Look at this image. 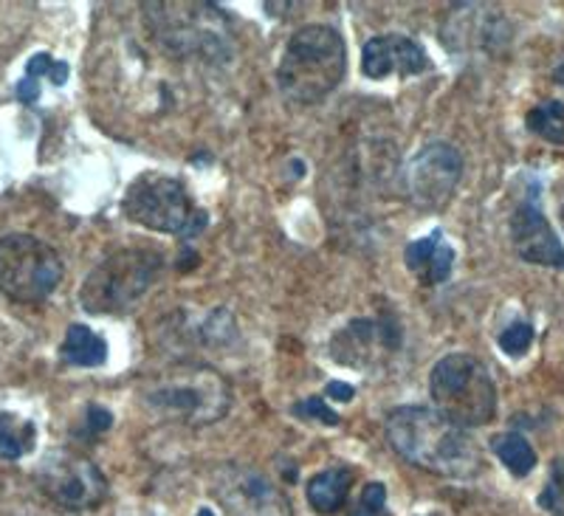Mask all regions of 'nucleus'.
<instances>
[{"instance_id": "1", "label": "nucleus", "mask_w": 564, "mask_h": 516, "mask_svg": "<svg viewBox=\"0 0 564 516\" xmlns=\"http://www.w3.org/2000/svg\"><path fill=\"white\" fill-rule=\"evenodd\" d=\"M387 440L406 463L441 477L468 480L482 472V452L468 429L435 407H395L387 415Z\"/></svg>"}, {"instance_id": "2", "label": "nucleus", "mask_w": 564, "mask_h": 516, "mask_svg": "<svg viewBox=\"0 0 564 516\" xmlns=\"http://www.w3.org/2000/svg\"><path fill=\"white\" fill-rule=\"evenodd\" d=\"M347 74V45L334 26L308 23L296 29L285 43L276 85L291 103L314 105L334 94Z\"/></svg>"}, {"instance_id": "3", "label": "nucleus", "mask_w": 564, "mask_h": 516, "mask_svg": "<svg viewBox=\"0 0 564 516\" xmlns=\"http://www.w3.org/2000/svg\"><path fill=\"white\" fill-rule=\"evenodd\" d=\"M141 404L164 421L206 427L220 421L231 407V387L218 370L204 364H178L155 373L139 389Z\"/></svg>"}, {"instance_id": "4", "label": "nucleus", "mask_w": 564, "mask_h": 516, "mask_svg": "<svg viewBox=\"0 0 564 516\" xmlns=\"http://www.w3.org/2000/svg\"><path fill=\"white\" fill-rule=\"evenodd\" d=\"M164 275V255L150 246H128L105 257L79 288L83 311L97 316L128 313Z\"/></svg>"}, {"instance_id": "5", "label": "nucleus", "mask_w": 564, "mask_h": 516, "mask_svg": "<svg viewBox=\"0 0 564 516\" xmlns=\"http://www.w3.org/2000/svg\"><path fill=\"white\" fill-rule=\"evenodd\" d=\"M144 18L173 57L215 63L231 54V29L212 3H144Z\"/></svg>"}, {"instance_id": "6", "label": "nucleus", "mask_w": 564, "mask_h": 516, "mask_svg": "<svg viewBox=\"0 0 564 516\" xmlns=\"http://www.w3.org/2000/svg\"><path fill=\"white\" fill-rule=\"evenodd\" d=\"M430 396L437 412L463 429L486 427L497 415V384L468 353H449L432 367Z\"/></svg>"}, {"instance_id": "7", "label": "nucleus", "mask_w": 564, "mask_h": 516, "mask_svg": "<svg viewBox=\"0 0 564 516\" xmlns=\"http://www.w3.org/2000/svg\"><path fill=\"white\" fill-rule=\"evenodd\" d=\"M63 260L40 237L14 232L0 237V293L14 302L48 300L63 282Z\"/></svg>"}, {"instance_id": "8", "label": "nucleus", "mask_w": 564, "mask_h": 516, "mask_svg": "<svg viewBox=\"0 0 564 516\" xmlns=\"http://www.w3.org/2000/svg\"><path fill=\"white\" fill-rule=\"evenodd\" d=\"M124 215L150 232L181 237H193L204 224V215L193 206L184 184L161 172H141L130 184L124 195Z\"/></svg>"}, {"instance_id": "9", "label": "nucleus", "mask_w": 564, "mask_h": 516, "mask_svg": "<svg viewBox=\"0 0 564 516\" xmlns=\"http://www.w3.org/2000/svg\"><path fill=\"white\" fill-rule=\"evenodd\" d=\"M212 497L226 516H294L289 497L263 472L243 463H224L212 472Z\"/></svg>"}, {"instance_id": "10", "label": "nucleus", "mask_w": 564, "mask_h": 516, "mask_svg": "<svg viewBox=\"0 0 564 516\" xmlns=\"http://www.w3.org/2000/svg\"><path fill=\"white\" fill-rule=\"evenodd\" d=\"M40 488L65 510L99 508L108 497V480L97 463L68 449L52 452L37 472Z\"/></svg>"}, {"instance_id": "11", "label": "nucleus", "mask_w": 564, "mask_h": 516, "mask_svg": "<svg viewBox=\"0 0 564 516\" xmlns=\"http://www.w3.org/2000/svg\"><path fill=\"white\" fill-rule=\"evenodd\" d=\"M463 179V155L449 141H430L406 166V192L415 209L437 212L455 198Z\"/></svg>"}, {"instance_id": "12", "label": "nucleus", "mask_w": 564, "mask_h": 516, "mask_svg": "<svg viewBox=\"0 0 564 516\" xmlns=\"http://www.w3.org/2000/svg\"><path fill=\"white\" fill-rule=\"evenodd\" d=\"M401 344V331L390 322L376 319H352L330 338V356L336 364H345L350 370H370L384 362Z\"/></svg>"}, {"instance_id": "13", "label": "nucleus", "mask_w": 564, "mask_h": 516, "mask_svg": "<svg viewBox=\"0 0 564 516\" xmlns=\"http://www.w3.org/2000/svg\"><path fill=\"white\" fill-rule=\"evenodd\" d=\"M511 240L517 255L525 262L545 268H564V246L556 232L547 224L545 212L539 206L536 192H531L511 215Z\"/></svg>"}, {"instance_id": "14", "label": "nucleus", "mask_w": 564, "mask_h": 516, "mask_svg": "<svg viewBox=\"0 0 564 516\" xmlns=\"http://www.w3.org/2000/svg\"><path fill=\"white\" fill-rule=\"evenodd\" d=\"M430 68V57L423 45L404 34H379L365 43L361 52V71L370 79H387L392 74L398 77H415Z\"/></svg>"}, {"instance_id": "15", "label": "nucleus", "mask_w": 564, "mask_h": 516, "mask_svg": "<svg viewBox=\"0 0 564 516\" xmlns=\"http://www.w3.org/2000/svg\"><path fill=\"white\" fill-rule=\"evenodd\" d=\"M404 262L421 286H443L455 271V249L443 237V232H432L406 246Z\"/></svg>"}, {"instance_id": "16", "label": "nucleus", "mask_w": 564, "mask_h": 516, "mask_svg": "<svg viewBox=\"0 0 564 516\" xmlns=\"http://www.w3.org/2000/svg\"><path fill=\"white\" fill-rule=\"evenodd\" d=\"M59 356L70 367H102L108 362V342L99 333L90 331L88 325H68L59 347Z\"/></svg>"}, {"instance_id": "17", "label": "nucleus", "mask_w": 564, "mask_h": 516, "mask_svg": "<svg viewBox=\"0 0 564 516\" xmlns=\"http://www.w3.org/2000/svg\"><path fill=\"white\" fill-rule=\"evenodd\" d=\"M350 485V469H325V472L311 477L305 494H308V503L314 510H319V514H336V510H341V505L347 503Z\"/></svg>"}, {"instance_id": "18", "label": "nucleus", "mask_w": 564, "mask_h": 516, "mask_svg": "<svg viewBox=\"0 0 564 516\" xmlns=\"http://www.w3.org/2000/svg\"><path fill=\"white\" fill-rule=\"evenodd\" d=\"M37 443V429L29 418L0 412V460H20Z\"/></svg>"}, {"instance_id": "19", "label": "nucleus", "mask_w": 564, "mask_h": 516, "mask_svg": "<svg viewBox=\"0 0 564 516\" xmlns=\"http://www.w3.org/2000/svg\"><path fill=\"white\" fill-rule=\"evenodd\" d=\"M491 452L502 460V465H506L513 477H528L536 469V452L528 443V438H522L517 432L494 434Z\"/></svg>"}, {"instance_id": "20", "label": "nucleus", "mask_w": 564, "mask_h": 516, "mask_svg": "<svg viewBox=\"0 0 564 516\" xmlns=\"http://www.w3.org/2000/svg\"><path fill=\"white\" fill-rule=\"evenodd\" d=\"M528 130L542 136L551 144H564V105L556 103V99L536 105L528 114Z\"/></svg>"}, {"instance_id": "21", "label": "nucleus", "mask_w": 564, "mask_h": 516, "mask_svg": "<svg viewBox=\"0 0 564 516\" xmlns=\"http://www.w3.org/2000/svg\"><path fill=\"white\" fill-rule=\"evenodd\" d=\"M347 516H392L390 510H387L384 483H379V480L367 483V488L361 491L359 505H356V508H352Z\"/></svg>"}, {"instance_id": "22", "label": "nucleus", "mask_w": 564, "mask_h": 516, "mask_svg": "<svg viewBox=\"0 0 564 516\" xmlns=\"http://www.w3.org/2000/svg\"><path fill=\"white\" fill-rule=\"evenodd\" d=\"M26 77L40 79V77H48L54 85H65L68 83V63H57L52 54H34L26 65Z\"/></svg>"}, {"instance_id": "23", "label": "nucleus", "mask_w": 564, "mask_h": 516, "mask_svg": "<svg viewBox=\"0 0 564 516\" xmlns=\"http://www.w3.org/2000/svg\"><path fill=\"white\" fill-rule=\"evenodd\" d=\"M539 505L553 516H564V458L553 463L551 483L545 485L542 497H539Z\"/></svg>"}, {"instance_id": "24", "label": "nucleus", "mask_w": 564, "mask_h": 516, "mask_svg": "<svg viewBox=\"0 0 564 516\" xmlns=\"http://www.w3.org/2000/svg\"><path fill=\"white\" fill-rule=\"evenodd\" d=\"M531 342H533V325H528V322H513V325H508L506 331L500 333L502 353H508V356L513 358L525 356Z\"/></svg>"}, {"instance_id": "25", "label": "nucleus", "mask_w": 564, "mask_h": 516, "mask_svg": "<svg viewBox=\"0 0 564 516\" xmlns=\"http://www.w3.org/2000/svg\"><path fill=\"white\" fill-rule=\"evenodd\" d=\"M294 412H296V418H314V421L327 423V427H336V423H339V415L327 407L322 398H308V401L296 404Z\"/></svg>"}, {"instance_id": "26", "label": "nucleus", "mask_w": 564, "mask_h": 516, "mask_svg": "<svg viewBox=\"0 0 564 516\" xmlns=\"http://www.w3.org/2000/svg\"><path fill=\"white\" fill-rule=\"evenodd\" d=\"M110 423H113V415L105 407H88V429L90 432H108Z\"/></svg>"}, {"instance_id": "27", "label": "nucleus", "mask_w": 564, "mask_h": 516, "mask_svg": "<svg viewBox=\"0 0 564 516\" xmlns=\"http://www.w3.org/2000/svg\"><path fill=\"white\" fill-rule=\"evenodd\" d=\"M14 94H18V99L23 105H34L40 99V79L23 77L18 83V90H14Z\"/></svg>"}, {"instance_id": "28", "label": "nucleus", "mask_w": 564, "mask_h": 516, "mask_svg": "<svg viewBox=\"0 0 564 516\" xmlns=\"http://www.w3.org/2000/svg\"><path fill=\"white\" fill-rule=\"evenodd\" d=\"M327 398H336V401H352V387L341 381L327 384Z\"/></svg>"}, {"instance_id": "29", "label": "nucleus", "mask_w": 564, "mask_h": 516, "mask_svg": "<svg viewBox=\"0 0 564 516\" xmlns=\"http://www.w3.org/2000/svg\"><path fill=\"white\" fill-rule=\"evenodd\" d=\"M553 83H558V85H564V63L558 65L556 71H553Z\"/></svg>"}, {"instance_id": "30", "label": "nucleus", "mask_w": 564, "mask_h": 516, "mask_svg": "<svg viewBox=\"0 0 564 516\" xmlns=\"http://www.w3.org/2000/svg\"><path fill=\"white\" fill-rule=\"evenodd\" d=\"M195 516H215V510H212V508H200Z\"/></svg>"}, {"instance_id": "31", "label": "nucleus", "mask_w": 564, "mask_h": 516, "mask_svg": "<svg viewBox=\"0 0 564 516\" xmlns=\"http://www.w3.org/2000/svg\"><path fill=\"white\" fill-rule=\"evenodd\" d=\"M562 224H564V204H562Z\"/></svg>"}]
</instances>
